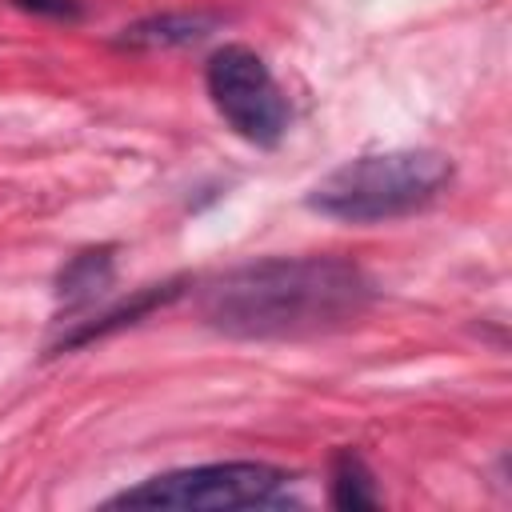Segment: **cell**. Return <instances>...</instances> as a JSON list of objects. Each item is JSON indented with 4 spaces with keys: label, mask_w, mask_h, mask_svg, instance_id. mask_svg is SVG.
<instances>
[{
    "label": "cell",
    "mask_w": 512,
    "mask_h": 512,
    "mask_svg": "<svg viewBox=\"0 0 512 512\" xmlns=\"http://www.w3.org/2000/svg\"><path fill=\"white\" fill-rule=\"evenodd\" d=\"M372 304L368 276L340 256H264L200 292L204 320L236 340H300L352 324Z\"/></svg>",
    "instance_id": "cell-1"
},
{
    "label": "cell",
    "mask_w": 512,
    "mask_h": 512,
    "mask_svg": "<svg viewBox=\"0 0 512 512\" xmlns=\"http://www.w3.org/2000/svg\"><path fill=\"white\" fill-rule=\"evenodd\" d=\"M452 176H456L452 160L436 148L368 152L332 168L308 192V208L344 224L400 220L428 208L452 184Z\"/></svg>",
    "instance_id": "cell-2"
},
{
    "label": "cell",
    "mask_w": 512,
    "mask_h": 512,
    "mask_svg": "<svg viewBox=\"0 0 512 512\" xmlns=\"http://www.w3.org/2000/svg\"><path fill=\"white\" fill-rule=\"evenodd\" d=\"M288 472L264 460H224L160 472L136 488H124L108 508H172V512H220V508H268L284 504Z\"/></svg>",
    "instance_id": "cell-3"
},
{
    "label": "cell",
    "mask_w": 512,
    "mask_h": 512,
    "mask_svg": "<svg viewBox=\"0 0 512 512\" xmlns=\"http://www.w3.org/2000/svg\"><path fill=\"white\" fill-rule=\"evenodd\" d=\"M204 84H208L216 112L240 140H248L256 148L280 144V136L288 132V120H292V108L260 52H252L244 44L216 48L208 56Z\"/></svg>",
    "instance_id": "cell-4"
},
{
    "label": "cell",
    "mask_w": 512,
    "mask_h": 512,
    "mask_svg": "<svg viewBox=\"0 0 512 512\" xmlns=\"http://www.w3.org/2000/svg\"><path fill=\"white\" fill-rule=\"evenodd\" d=\"M116 280V248L100 244V248H84L76 252L60 272H56V304H60V320L84 312L88 304H96Z\"/></svg>",
    "instance_id": "cell-5"
},
{
    "label": "cell",
    "mask_w": 512,
    "mask_h": 512,
    "mask_svg": "<svg viewBox=\"0 0 512 512\" xmlns=\"http://www.w3.org/2000/svg\"><path fill=\"white\" fill-rule=\"evenodd\" d=\"M216 24L220 16L212 12H160V16H144L120 28L116 44L120 48H184V44H200L204 36H212Z\"/></svg>",
    "instance_id": "cell-6"
},
{
    "label": "cell",
    "mask_w": 512,
    "mask_h": 512,
    "mask_svg": "<svg viewBox=\"0 0 512 512\" xmlns=\"http://www.w3.org/2000/svg\"><path fill=\"white\" fill-rule=\"evenodd\" d=\"M184 292V280H168V284H148V288H140L132 300H124V304H116V308H108V312H100V316H92V320H84V324H76L68 336H60L56 344H52V352H68V348H80V344H92V340H100V336H108V332H116V328H128V324H136L140 316H148L152 308H160V304H168V300H176Z\"/></svg>",
    "instance_id": "cell-7"
},
{
    "label": "cell",
    "mask_w": 512,
    "mask_h": 512,
    "mask_svg": "<svg viewBox=\"0 0 512 512\" xmlns=\"http://www.w3.org/2000/svg\"><path fill=\"white\" fill-rule=\"evenodd\" d=\"M328 496L336 508H376L380 496H376V480H372V468L364 464V456L356 448H340L332 456V484H328Z\"/></svg>",
    "instance_id": "cell-8"
},
{
    "label": "cell",
    "mask_w": 512,
    "mask_h": 512,
    "mask_svg": "<svg viewBox=\"0 0 512 512\" xmlns=\"http://www.w3.org/2000/svg\"><path fill=\"white\" fill-rule=\"evenodd\" d=\"M20 12L52 16V20H80V0H8Z\"/></svg>",
    "instance_id": "cell-9"
}]
</instances>
